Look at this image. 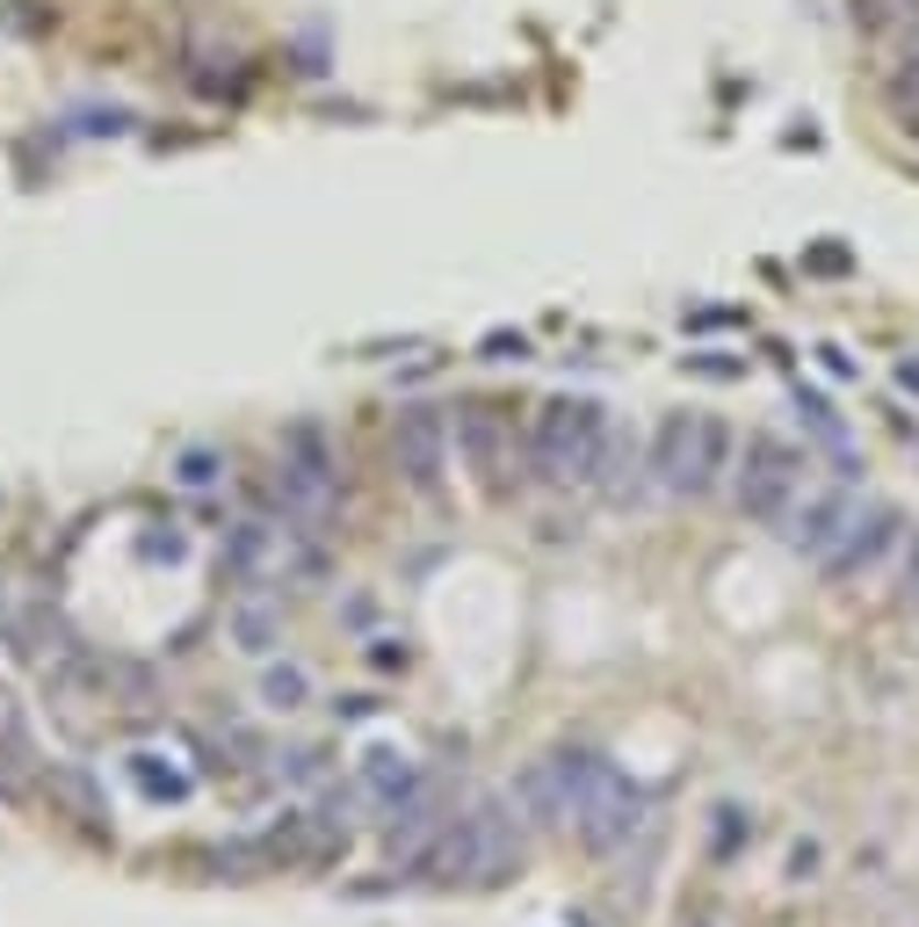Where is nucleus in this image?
I'll use <instances>...</instances> for the list:
<instances>
[{
  "instance_id": "nucleus-3",
  "label": "nucleus",
  "mask_w": 919,
  "mask_h": 927,
  "mask_svg": "<svg viewBox=\"0 0 919 927\" xmlns=\"http://www.w3.org/2000/svg\"><path fill=\"white\" fill-rule=\"evenodd\" d=\"M652 472H660L666 493H710L717 478L731 472V435H724V420L710 413H666L660 420V435H652Z\"/></svg>"
},
{
  "instance_id": "nucleus-5",
  "label": "nucleus",
  "mask_w": 919,
  "mask_h": 927,
  "mask_svg": "<svg viewBox=\"0 0 919 927\" xmlns=\"http://www.w3.org/2000/svg\"><path fill=\"white\" fill-rule=\"evenodd\" d=\"M594 769H601V753H579V747L573 753H543V761H529V775L514 783V805L536 826H573Z\"/></svg>"
},
{
  "instance_id": "nucleus-14",
  "label": "nucleus",
  "mask_w": 919,
  "mask_h": 927,
  "mask_svg": "<svg viewBox=\"0 0 919 927\" xmlns=\"http://www.w3.org/2000/svg\"><path fill=\"white\" fill-rule=\"evenodd\" d=\"M884 95H890V117H898L905 131H919V44L898 58V73H890V88H884Z\"/></svg>"
},
{
  "instance_id": "nucleus-18",
  "label": "nucleus",
  "mask_w": 919,
  "mask_h": 927,
  "mask_svg": "<svg viewBox=\"0 0 919 927\" xmlns=\"http://www.w3.org/2000/svg\"><path fill=\"white\" fill-rule=\"evenodd\" d=\"M905 602L919 609V551H912V565H905Z\"/></svg>"
},
{
  "instance_id": "nucleus-8",
  "label": "nucleus",
  "mask_w": 919,
  "mask_h": 927,
  "mask_svg": "<svg viewBox=\"0 0 919 927\" xmlns=\"http://www.w3.org/2000/svg\"><path fill=\"white\" fill-rule=\"evenodd\" d=\"M283 500L297 515H326L341 500V472H333V450L319 435L312 420H297L290 435H283Z\"/></svg>"
},
{
  "instance_id": "nucleus-15",
  "label": "nucleus",
  "mask_w": 919,
  "mask_h": 927,
  "mask_svg": "<svg viewBox=\"0 0 919 927\" xmlns=\"http://www.w3.org/2000/svg\"><path fill=\"white\" fill-rule=\"evenodd\" d=\"M797 406H804V413H811V428H818V435H826V450H848V428H840V420H833V406H826V399H811V391H797Z\"/></svg>"
},
{
  "instance_id": "nucleus-1",
  "label": "nucleus",
  "mask_w": 919,
  "mask_h": 927,
  "mask_svg": "<svg viewBox=\"0 0 919 927\" xmlns=\"http://www.w3.org/2000/svg\"><path fill=\"white\" fill-rule=\"evenodd\" d=\"M514 862H521V826L507 797H478L464 819H442V834L428 848V870L442 884H456V876L464 884H500Z\"/></svg>"
},
{
  "instance_id": "nucleus-11",
  "label": "nucleus",
  "mask_w": 919,
  "mask_h": 927,
  "mask_svg": "<svg viewBox=\"0 0 919 927\" xmlns=\"http://www.w3.org/2000/svg\"><path fill=\"white\" fill-rule=\"evenodd\" d=\"M890 537H898V515L868 500V508H862V522L848 529V543H840L833 559H826V573H833V580H854V573H868V565H876V559L890 551Z\"/></svg>"
},
{
  "instance_id": "nucleus-13",
  "label": "nucleus",
  "mask_w": 919,
  "mask_h": 927,
  "mask_svg": "<svg viewBox=\"0 0 919 927\" xmlns=\"http://www.w3.org/2000/svg\"><path fill=\"white\" fill-rule=\"evenodd\" d=\"M434 834H442V819H434L428 805H406V812H399V826H391V856H420V862H428Z\"/></svg>"
},
{
  "instance_id": "nucleus-12",
  "label": "nucleus",
  "mask_w": 919,
  "mask_h": 927,
  "mask_svg": "<svg viewBox=\"0 0 919 927\" xmlns=\"http://www.w3.org/2000/svg\"><path fill=\"white\" fill-rule=\"evenodd\" d=\"M363 783H369V797L399 805L406 790H413V761H406L399 747H369V753H363Z\"/></svg>"
},
{
  "instance_id": "nucleus-7",
  "label": "nucleus",
  "mask_w": 919,
  "mask_h": 927,
  "mask_svg": "<svg viewBox=\"0 0 919 927\" xmlns=\"http://www.w3.org/2000/svg\"><path fill=\"white\" fill-rule=\"evenodd\" d=\"M638 826H644V790L601 761V769H594V783H587V797H579L573 834L587 840L594 856H616V848H623V840L638 834Z\"/></svg>"
},
{
  "instance_id": "nucleus-16",
  "label": "nucleus",
  "mask_w": 919,
  "mask_h": 927,
  "mask_svg": "<svg viewBox=\"0 0 919 927\" xmlns=\"http://www.w3.org/2000/svg\"><path fill=\"white\" fill-rule=\"evenodd\" d=\"M268 696H276V703H283V710H290V703H297V696H305V682H297V674H268Z\"/></svg>"
},
{
  "instance_id": "nucleus-4",
  "label": "nucleus",
  "mask_w": 919,
  "mask_h": 927,
  "mask_svg": "<svg viewBox=\"0 0 919 927\" xmlns=\"http://www.w3.org/2000/svg\"><path fill=\"white\" fill-rule=\"evenodd\" d=\"M804 450H789L782 435H753L746 450H739V515H753V522H782V515L797 508L804 493Z\"/></svg>"
},
{
  "instance_id": "nucleus-10",
  "label": "nucleus",
  "mask_w": 919,
  "mask_h": 927,
  "mask_svg": "<svg viewBox=\"0 0 919 927\" xmlns=\"http://www.w3.org/2000/svg\"><path fill=\"white\" fill-rule=\"evenodd\" d=\"M456 450H464V464L478 472L486 493L514 486V428H507L500 406H464L456 413Z\"/></svg>"
},
{
  "instance_id": "nucleus-2",
  "label": "nucleus",
  "mask_w": 919,
  "mask_h": 927,
  "mask_svg": "<svg viewBox=\"0 0 919 927\" xmlns=\"http://www.w3.org/2000/svg\"><path fill=\"white\" fill-rule=\"evenodd\" d=\"M601 456H608V413L594 399H551L536 413L529 464H536L551 486H587V478H601Z\"/></svg>"
},
{
  "instance_id": "nucleus-17",
  "label": "nucleus",
  "mask_w": 919,
  "mask_h": 927,
  "mask_svg": "<svg viewBox=\"0 0 919 927\" xmlns=\"http://www.w3.org/2000/svg\"><path fill=\"white\" fill-rule=\"evenodd\" d=\"M181 478H189V486H203V478H210V456H203V450L181 456Z\"/></svg>"
},
{
  "instance_id": "nucleus-6",
  "label": "nucleus",
  "mask_w": 919,
  "mask_h": 927,
  "mask_svg": "<svg viewBox=\"0 0 919 927\" xmlns=\"http://www.w3.org/2000/svg\"><path fill=\"white\" fill-rule=\"evenodd\" d=\"M450 450H456V428L442 406H399L391 420V456H399V472L413 493H442L450 478Z\"/></svg>"
},
{
  "instance_id": "nucleus-9",
  "label": "nucleus",
  "mask_w": 919,
  "mask_h": 927,
  "mask_svg": "<svg viewBox=\"0 0 919 927\" xmlns=\"http://www.w3.org/2000/svg\"><path fill=\"white\" fill-rule=\"evenodd\" d=\"M862 508H868V500H854L848 486L804 493V508H789V529H782V537H789V551H804L811 565H826L840 543H848V529L862 522Z\"/></svg>"
}]
</instances>
